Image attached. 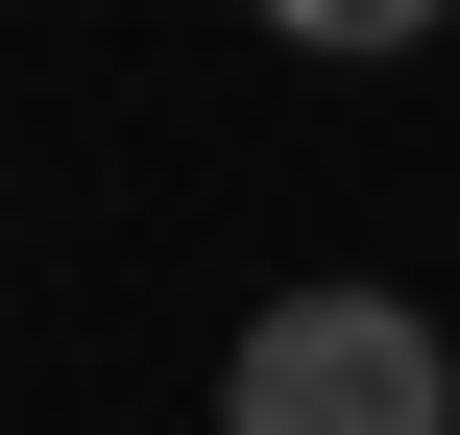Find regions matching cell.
I'll return each mask as SVG.
<instances>
[{
    "mask_svg": "<svg viewBox=\"0 0 460 435\" xmlns=\"http://www.w3.org/2000/svg\"><path fill=\"white\" fill-rule=\"evenodd\" d=\"M218 435H460V363L412 291H267L218 363Z\"/></svg>",
    "mask_w": 460,
    "mask_h": 435,
    "instance_id": "1",
    "label": "cell"
},
{
    "mask_svg": "<svg viewBox=\"0 0 460 435\" xmlns=\"http://www.w3.org/2000/svg\"><path fill=\"white\" fill-rule=\"evenodd\" d=\"M460 0H267V48H315V73H388V48H437Z\"/></svg>",
    "mask_w": 460,
    "mask_h": 435,
    "instance_id": "2",
    "label": "cell"
}]
</instances>
